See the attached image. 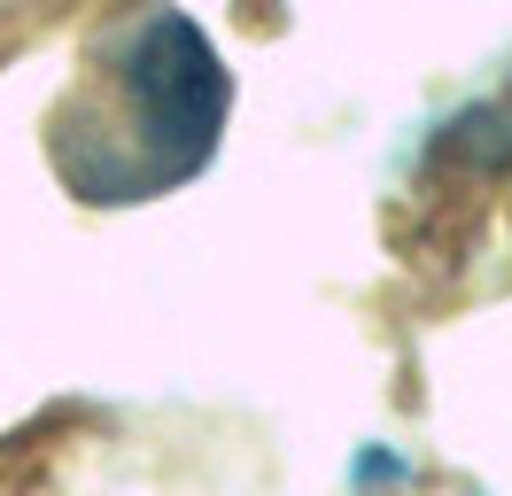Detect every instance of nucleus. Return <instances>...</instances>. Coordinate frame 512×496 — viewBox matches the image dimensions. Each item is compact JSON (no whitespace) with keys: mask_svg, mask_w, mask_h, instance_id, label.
<instances>
[{"mask_svg":"<svg viewBox=\"0 0 512 496\" xmlns=\"http://www.w3.org/2000/svg\"><path fill=\"white\" fill-rule=\"evenodd\" d=\"M117 93H125L117 194H148L163 179H187L225 124V62L210 55L202 24H187V16H148L132 31Z\"/></svg>","mask_w":512,"mask_h":496,"instance_id":"obj_1","label":"nucleus"}]
</instances>
